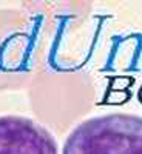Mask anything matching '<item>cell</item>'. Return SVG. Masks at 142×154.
<instances>
[{"label":"cell","instance_id":"cell-1","mask_svg":"<svg viewBox=\"0 0 142 154\" xmlns=\"http://www.w3.org/2000/svg\"><path fill=\"white\" fill-rule=\"evenodd\" d=\"M62 154H142V116L107 112L77 123Z\"/></svg>","mask_w":142,"mask_h":154},{"label":"cell","instance_id":"cell-2","mask_svg":"<svg viewBox=\"0 0 142 154\" xmlns=\"http://www.w3.org/2000/svg\"><path fill=\"white\" fill-rule=\"evenodd\" d=\"M0 154H59L56 139L43 125L25 117L0 116Z\"/></svg>","mask_w":142,"mask_h":154}]
</instances>
